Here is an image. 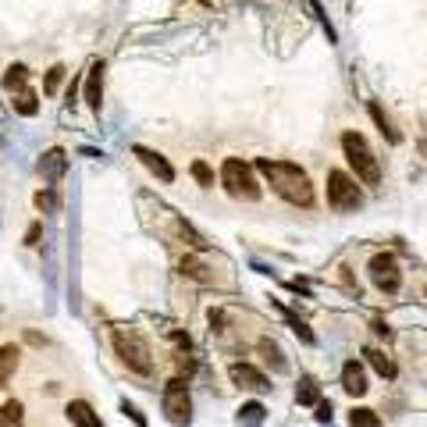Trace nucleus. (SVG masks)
<instances>
[{
	"label": "nucleus",
	"mask_w": 427,
	"mask_h": 427,
	"mask_svg": "<svg viewBox=\"0 0 427 427\" xmlns=\"http://www.w3.org/2000/svg\"><path fill=\"white\" fill-rule=\"evenodd\" d=\"M189 171H192V178H196L203 189H214V171H210V164H207V160H192V167H189Z\"/></svg>",
	"instance_id": "obj_28"
},
{
	"label": "nucleus",
	"mask_w": 427,
	"mask_h": 427,
	"mask_svg": "<svg viewBox=\"0 0 427 427\" xmlns=\"http://www.w3.org/2000/svg\"><path fill=\"white\" fill-rule=\"evenodd\" d=\"M342 388H346L349 395H367V371H363V363L349 360L346 367H342Z\"/></svg>",
	"instance_id": "obj_13"
},
{
	"label": "nucleus",
	"mask_w": 427,
	"mask_h": 427,
	"mask_svg": "<svg viewBox=\"0 0 427 427\" xmlns=\"http://www.w3.org/2000/svg\"><path fill=\"white\" fill-rule=\"evenodd\" d=\"M221 185H225L228 196H235V200L256 203V200L264 196L260 182H256V167L246 164V160H239V157H228V160L221 164Z\"/></svg>",
	"instance_id": "obj_4"
},
{
	"label": "nucleus",
	"mask_w": 427,
	"mask_h": 427,
	"mask_svg": "<svg viewBox=\"0 0 427 427\" xmlns=\"http://www.w3.org/2000/svg\"><path fill=\"white\" fill-rule=\"evenodd\" d=\"M342 154H346L349 167L356 171V182H363V185H377L381 182V164L374 157L371 143L360 132H342Z\"/></svg>",
	"instance_id": "obj_3"
},
{
	"label": "nucleus",
	"mask_w": 427,
	"mask_h": 427,
	"mask_svg": "<svg viewBox=\"0 0 427 427\" xmlns=\"http://www.w3.org/2000/svg\"><path fill=\"white\" fill-rule=\"evenodd\" d=\"M39 239H43V221H32L29 228H25V246H39Z\"/></svg>",
	"instance_id": "obj_31"
},
{
	"label": "nucleus",
	"mask_w": 427,
	"mask_h": 427,
	"mask_svg": "<svg viewBox=\"0 0 427 427\" xmlns=\"http://www.w3.org/2000/svg\"><path fill=\"white\" fill-rule=\"evenodd\" d=\"M178 235H182V239H185V242H189L192 249H200V253H203V249L210 246V242H207V239H203V235H200L196 228H192L189 221H178Z\"/></svg>",
	"instance_id": "obj_27"
},
{
	"label": "nucleus",
	"mask_w": 427,
	"mask_h": 427,
	"mask_svg": "<svg viewBox=\"0 0 427 427\" xmlns=\"http://www.w3.org/2000/svg\"><path fill=\"white\" fill-rule=\"evenodd\" d=\"M32 203H36V210H43V214H54V210L61 207V196H57L54 185H47V189H39L36 196H32Z\"/></svg>",
	"instance_id": "obj_22"
},
{
	"label": "nucleus",
	"mask_w": 427,
	"mask_h": 427,
	"mask_svg": "<svg viewBox=\"0 0 427 427\" xmlns=\"http://www.w3.org/2000/svg\"><path fill=\"white\" fill-rule=\"evenodd\" d=\"M328 203H331L338 214L360 210V207H363V192H360L356 178L346 175V171H328Z\"/></svg>",
	"instance_id": "obj_5"
},
{
	"label": "nucleus",
	"mask_w": 427,
	"mask_h": 427,
	"mask_svg": "<svg viewBox=\"0 0 427 427\" xmlns=\"http://www.w3.org/2000/svg\"><path fill=\"white\" fill-rule=\"evenodd\" d=\"M36 167H39L43 182H50V185H54V182H61V178H64V171H68V154H64L61 146H50L47 154L39 157V164H36Z\"/></svg>",
	"instance_id": "obj_11"
},
{
	"label": "nucleus",
	"mask_w": 427,
	"mask_h": 427,
	"mask_svg": "<svg viewBox=\"0 0 427 427\" xmlns=\"http://www.w3.org/2000/svg\"><path fill=\"white\" fill-rule=\"evenodd\" d=\"M64 75H68V68H64V64H54V68L47 72V79H43V93H47V96H54V93L61 90Z\"/></svg>",
	"instance_id": "obj_26"
},
{
	"label": "nucleus",
	"mask_w": 427,
	"mask_h": 427,
	"mask_svg": "<svg viewBox=\"0 0 427 427\" xmlns=\"http://www.w3.org/2000/svg\"><path fill=\"white\" fill-rule=\"evenodd\" d=\"M260 356L271 363L274 371H285V367H289L285 356H282V349H278V342H271V338H260Z\"/></svg>",
	"instance_id": "obj_23"
},
{
	"label": "nucleus",
	"mask_w": 427,
	"mask_h": 427,
	"mask_svg": "<svg viewBox=\"0 0 427 427\" xmlns=\"http://www.w3.org/2000/svg\"><path fill=\"white\" fill-rule=\"evenodd\" d=\"M178 271H182L185 278H192V282H200V285H210V282H214V274L196 260V256H182V267H178Z\"/></svg>",
	"instance_id": "obj_20"
},
{
	"label": "nucleus",
	"mask_w": 427,
	"mask_h": 427,
	"mask_svg": "<svg viewBox=\"0 0 427 427\" xmlns=\"http://www.w3.org/2000/svg\"><path fill=\"white\" fill-rule=\"evenodd\" d=\"M11 107H14V114H21V118H36L39 114V93L25 85V90L11 93Z\"/></svg>",
	"instance_id": "obj_15"
},
{
	"label": "nucleus",
	"mask_w": 427,
	"mask_h": 427,
	"mask_svg": "<svg viewBox=\"0 0 427 427\" xmlns=\"http://www.w3.org/2000/svg\"><path fill=\"white\" fill-rule=\"evenodd\" d=\"M349 427H384L381 417L374 410H367V406H356V410L349 413Z\"/></svg>",
	"instance_id": "obj_25"
},
{
	"label": "nucleus",
	"mask_w": 427,
	"mask_h": 427,
	"mask_svg": "<svg viewBox=\"0 0 427 427\" xmlns=\"http://www.w3.org/2000/svg\"><path fill=\"white\" fill-rule=\"evenodd\" d=\"M160 406H164V417H167L171 424L185 427V424L192 420V399H189V384H185L182 377H171V381L164 384V399H160Z\"/></svg>",
	"instance_id": "obj_6"
},
{
	"label": "nucleus",
	"mask_w": 427,
	"mask_h": 427,
	"mask_svg": "<svg viewBox=\"0 0 427 427\" xmlns=\"http://www.w3.org/2000/svg\"><path fill=\"white\" fill-rule=\"evenodd\" d=\"M21 424H25V406L18 399L0 402V427H21Z\"/></svg>",
	"instance_id": "obj_19"
},
{
	"label": "nucleus",
	"mask_w": 427,
	"mask_h": 427,
	"mask_svg": "<svg viewBox=\"0 0 427 427\" xmlns=\"http://www.w3.org/2000/svg\"><path fill=\"white\" fill-rule=\"evenodd\" d=\"M253 167L267 178V185H271L274 196H282V200L292 203V207H313V185H310V175H306V171L299 167V164L260 157Z\"/></svg>",
	"instance_id": "obj_1"
},
{
	"label": "nucleus",
	"mask_w": 427,
	"mask_h": 427,
	"mask_svg": "<svg viewBox=\"0 0 427 427\" xmlns=\"http://www.w3.org/2000/svg\"><path fill=\"white\" fill-rule=\"evenodd\" d=\"M228 377H231L235 384H239L242 392H256V395L271 392L267 374H264V371H256L253 363H231V367H228Z\"/></svg>",
	"instance_id": "obj_9"
},
{
	"label": "nucleus",
	"mask_w": 427,
	"mask_h": 427,
	"mask_svg": "<svg viewBox=\"0 0 427 427\" xmlns=\"http://www.w3.org/2000/svg\"><path fill=\"white\" fill-rule=\"evenodd\" d=\"M75 96H79V79H72L68 93H64V103H75Z\"/></svg>",
	"instance_id": "obj_33"
},
{
	"label": "nucleus",
	"mask_w": 427,
	"mask_h": 427,
	"mask_svg": "<svg viewBox=\"0 0 427 427\" xmlns=\"http://www.w3.org/2000/svg\"><path fill=\"white\" fill-rule=\"evenodd\" d=\"M200 4H203V8H210V4H214V0H200Z\"/></svg>",
	"instance_id": "obj_34"
},
{
	"label": "nucleus",
	"mask_w": 427,
	"mask_h": 427,
	"mask_svg": "<svg viewBox=\"0 0 427 427\" xmlns=\"http://www.w3.org/2000/svg\"><path fill=\"white\" fill-rule=\"evenodd\" d=\"M18 360H21V349L14 346V342H4V346H0V388H4V384L14 377Z\"/></svg>",
	"instance_id": "obj_14"
},
{
	"label": "nucleus",
	"mask_w": 427,
	"mask_h": 427,
	"mask_svg": "<svg viewBox=\"0 0 427 427\" xmlns=\"http://www.w3.org/2000/svg\"><path fill=\"white\" fill-rule=\"evenodd\" d=\"M271 306H274L278 313H282V317L289 320V328H292V331H295L299 338H303V342H306V346H313V331L306 328V320H299V317H295V313H292V310H289L285 303H278V299H271Z\"/></svg>",
	"instance_id": "obj_18"
},
{
	"label": "nucleus",
	"mask_w": 427,
	"mask_h": 427,
	"mask_svg": "<svg viewBox=\"0 0 427 427\" xmlns=\"http://www.w3.org/2000/svg\"><path fill=\"white\" fill-rule=\"evenodd\" d=\"M367 271H371V282H374L384 295H395V292H399L402 274H399V264H395V256H392V253H374Z\"/></svg>",
	"instance_id": "obj_7"
},
{
	"label": "nucleus",
	"mask_w": 427,
	"mask_h": 427,
	"mask_svg": "<svg viewBox=\"0 0 427 427\" xmlns=\"http://www.w3.org/2000/svg\"><path fill=\"white\" fill-rule=\"evenodd\" d=\"M239 420H249V424L256 427V424L264 420V406H260V402H246L242 410H239Z\"/></svg>",
	"instance_id": "obj_29"
},
{
	"label": "nucleus",
	"mask_w": 427,
	"mask_h": 427,
	"mask_svg": "<svg viewBox=\"0 0 427 427\" xmlns=\"http://www.w3.org/2000/svg\"><path fill=\"white\" fill-rule=\"evenodd\" d=\"M295 402H299V406H317V402H320V384H317V377H310V374L299 377V384H295Z\"/></svg>",
	"instance_id": "obj_17"
},
{
	"label": "nucleus",
	"mask_w": 427,
	"mask_h": 427,
	"mask_svg": "<svg viewBox=\"0 0 427 427\" xmlns=\"http://www.w3.org/2000/svg\"><path fill=\"white\" fill-rule=\"evenodd\" d=\"M132 154L139 157V164L149 175H157L160 182H175V167H171V160L164 154H157V149H149V146H132Z\"/></svg>",
	"instance_id": "obj_10"
},
{
	"label": "nucleus",
	"mask_w": 427,
	"mask_h": 427,
	"mask_svg": "<svg viewBox=\"0 0 427 427\" xmlns=\"http://www.w3.org/2000/svg\"><path fill=\"white\" fill-rule=\"evenodd\" d=\"M111 342H114V356L125 363L132 374L139 377H149L154 374V356H149V346H146V338L132 328H114L111 331Z\"/></svg>",
	"instance_id": "obj_2"
},
{
	"label": "nucleus",
	"mask_w": 427,
	"mask_h": 427,
	"mask_svg": "<svg viewBox=\"0 0 427 427\" xmlns=\"http://www.w3.org/2000/svg\"><path fill=\"white\" fill-rule=\"evenodd\" d=\"M363 356L371 360V367H374L381 377H395V363L384 356V353H377V349H363Z\"/></svg>",
	"instance_id": "obj_24"
},
{
	"label": "nucleus",
	"mask_w": 427,
	"mask_h": 427,
	"mask_svg": "<svg viewBox=\"0 0 427 427\" xmlns=\"http://www.w3.org/2000/svg\"><path fill=\"white\" fill-rule=\"evenodd\" d=\"M121 413H125L128 420H132L136 427H149V424H146V417L139 413V406H136V402H128V399H121Z\"/></svg>",
	"instance_id": "obj_30"
},
{
	"label": "nucleus",
	"mask_w": 427,
	"mask_h": 427,
	"mask_svg": "<svg viewBox=\"0 0 427 427\" xmlns=\"http://www.w3.org/2000/svg\"><path fill=\"white\" fill-rule=\"evenodd\" d=\"M25 82H29V68H25V64H21V61L8 64L4 79H0V85H4L8 93H18V90H25Z\"/></svg>",
	"instance_id": "obj_16"
},
{
	"label": "nucleus",
	"mask_w": 427,
	"mask_h": 427,
	"mask_svg": "<svg viewBox=\"0 0 427 427\" xmlns=\"http://www.w3.org/2000/svg\"><path fill=\"white\" fill-rule=\"evenodd\" d=\"M64 417H68L72 427H103L100 413H96L85 399H72L68 406H64Z\"/></svg>",
	"instance_id": "obj_12"
},
{
	"label": "nucleus",
	"mask_w": 427,
	"mask_h": 427,
	"mask_svg": "<svg viewBox=\"0 0 427 427\" xmlns=\"http://www.w3.org/2000/svg\"><path fill=\"white\" fill-rule=\"evenodd\" d=\"M367 111H371V118H374V125L381 128V136H384V139H388V143H399V132H395V128H392V121H388V114H384V111H381V103H377V100H371V103H367Z\"/></svg>",
	"instance_id": "obj_21"
},
{
	"label": "nucleus",
	"mask_w": 427,
	"mask_h": 427,
	"mask_svg": "<svg viewBox=\"0 0 427 427\" xmlns=\"http://www.w3.org/2000/svg\"><path fill=\"white\" fill-rule=\"evenodd\" d=\"M313 420H317V424H331V402H328V399H320V402H317Z\"/></svg>",
	"instance_id": "obj_32"
},
{
	"label": "nucleus",
	"mask_w": 427,
	"mask_h": 427,
	"mask_svg": "<svg viewBox=\"0 0 427 427\" xmlns=\"http://www.w3.org/2000/svg\"><path fill=\"white\" fill-rule=\"evenodd\" d=\"M103 72H107L103 61H90V72L82 79V100L93 114H100V107H103Z\"/></svg>",
	"instance_id": "obj_8"
}]
</instances>
